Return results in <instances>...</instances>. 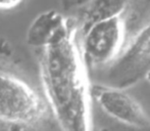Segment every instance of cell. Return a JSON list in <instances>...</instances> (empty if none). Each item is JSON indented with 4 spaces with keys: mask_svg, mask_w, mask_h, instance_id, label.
<instances>
[{
    "mask_svg": "<svg viewBox=\"0 0 150 131\" xmlns=\"http://www.w3.org/2000/svg\"><path fill=\"white\" fill-rule=\"evenodd\" d=\"M43 91L62 131H92L91 85L75 31L40 48Z\"/></svg>",
    "mask_w": 150,
    "mask_h": 131,
    "instance_id": "cell-1",
    "label": "cell"
},
{
    "mask_svg": "<svg viewBox=\"0 0 150 131\" xmlns=\"http://www.w3.org/2000/svg\"><path fill=\"white\" fill-rule=\"evenodd\" d=\"M49 107L27 82L0 67V126L9 131H26L40 126Z\"/></svg>",
    "mask_w": 150,
    "mask_h": 131,
    "instance_id": "cell-2",
    "label": "cell"
},
{
    "mask_svg": "<svg viewBox=\"0 0 150 131\" xmlns=\"http://www.w3.org/2000/svg\"><path fill=\"white\" fill-rule=\"evenodd\" d=\"M125 41V25L120 16H106L89 27L79 44L86 68L100 67L120 56Z\"/></svg>",
    "mask_w": 150,
    "mask_h": 131,
    "instance_id": "cell-3",
    "label": "cell"
},
{
    "mask_svg": "<svg viewBox=\"0 0 150 131\" xmlns=\"http://www.w3.org/2000/svg\"><path fill=\"white\" fill-rule=\"evenodd\" d=\"M91 98L108 117L134 128L144 129L150 120L140 105L125 90L105 85L91 86Z\"/></svg>",
    "mask_w": 150,
    "mask_h": 131,
    "instance_id": "cell-4",
    "label": "cell"
},
{
    "mask_svg": "<svg viewBox=\"0 0 150 131\" xmlns=\"http://www.w3.org/2000/svg\"><path fill=\"white\" fill-rule=\"evenodd\" d=\"M73 30V27L60 14L46 12L38 16L32 24L28 32V42L40 49Z\"/></svg>",
    "mask_w": 150,
    "mask_h": 131,
    "instance_id": "cell-5",
    "label": "cell"
},
{
    "mask_svg": "<svg viewBox=\"0 0 150 131\" xmlns=\"http://www.w3.org/2000/svg\"><path fill=\"white\" fill-rule=\"evenodd\" d=\"M22 0H0V9H11L18 5Z\"/></svg>",
    "mask_w": 150,
    "mask_h": 131,
    "instance_id": "cell-6",
    "label": "cell"
},
{
    "mask_svg": "<svg viewBox=\"0 0 150 131\" xmlns=\"http://www.w3.org/2000/svg\"><path fill=\"white\" fill-rule=\"evenodd\" d=\"M146 78H147V80L150 82V71L149 72H147V75H146Z\"/></svg>",
    "mask_w": 150,
    "mask_h": 131,
    "instance_id": "cell-7",
    "label": "cell"
}]
</instances>
